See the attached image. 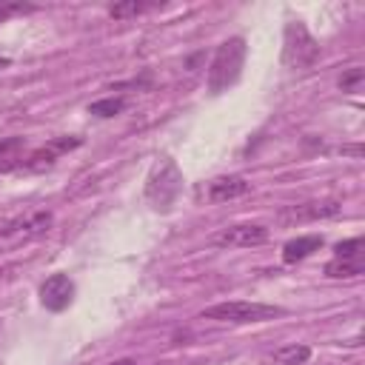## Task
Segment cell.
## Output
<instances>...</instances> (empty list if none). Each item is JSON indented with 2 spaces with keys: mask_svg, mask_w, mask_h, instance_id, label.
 I'll list each match as a JSON object with an SVG mask.
<instances>
[{
  "mask_svg": "<svg viewBox=\"0 0 365 365\" xmlns=\"http://www.w3.org/2000/svg\"><path fill=\"white\" fill-rule=\"evenodd\" d=\"M245 51L248 48H245L242 37H228L225 43L217 46V51L211 57V66H208V91L211 94H222L240 80Z\"/></svg>",
  "mask_w": 365,
  "mask_h": 365,
  "instance_id": "1",
  "label": "cell"
},
{
  "mask_svg": "<svg viewBox=\"0 0 365 365\" xmlns=\"http://www.w3.org/2000/svg\"><path fill=\"white\" fill-rule=\"evenodd\" d=\"M180 191H182V174H180L177 163L171 157L157 160L151 174H148V180H145V200H148V205L154 211H160V214H168L174 208Z\"/></svg>",
  "mask_w": 365,
  "mask_h": 365,
  "instance_id": "2",
  "label": "cell"
},
{
  "mask_svg": "<svg viewBox=\"0 0 365 365\" xmlns=\"http://www.w3.org/2000/svg\"><path fill=\"white\" fill-rule=\"evenodd\" d=\"M282 314H285V308L271 305V302L231 299V302L208 305L200 317H202V319H217V322H231V325H251V322H268V319L282 317Z\"/></svg>",
  "mask_w": 365,
  "mask_h": 365,
  "instance_id": "3",
  "label": "cell"
},
{
  "mask_svg": "<svg viewBox=\"0 0 365 365\" xmlns=\"http://www.w3.org/2000/svg\"><path fill=\"white\" fill-rule=\"evenodd\" d=\"M319 57V46L317 40L311 37V31L305 29V23L299 20H291L285 26V46H282V63L294 71H302V68H311Z\"/></svg>",
  "mask_w": 365,
  "mask_h": 365,
  "instance_id": "4",
  "label": "cell"
},
{
  "mask_svg": "<svg viewBox=\"0 0 365 365\" xmlns=\"http://www.w3.org/2000/svg\"><path fill=\"white\" fill-rule=\"evenodd\" d=\"M77 145H80V137H57V140H51L48 145L37 148L29 160H20V163H0V171H43V168H48L60 154H66V151H71V148H77Z\"/></svg>",
  "mask_w": 365,
  "mask_h": 365,
  "instance_id": "5",
  "label": "cell"
},
{
  "mask_svg": "<svg viewBox=\"0 0 365 365\" xmlns=\"http://www.w3.org/2000/svg\"><path fill=\"white\" fill-rule=\"evenodd\" d=\"M54 217L51 211H31L20 220H11L0 228V240H31V237H40L51 228Z\"/></svg>",
  "mask_w": 365,
  "mask_h": 365,
  "instance_id": "6",
  "label": "cell"
},
{
  "mask_svg": "<svg viewBox=\"0 0 365 365\" xmlns=\"http://www.w3.org/2000/svg\"><path fill=\"white\" fill-rule=\"evenodd\" d=\"M265 240H268V228L259 225V222L231 225V228H225L214 237V242L222 245V248H254V245H262Z\"/></svg>",
  "mask_w": 365,
  "mask_h": 365,
  "instance_id": "7",
  "label": "cell"
},
{
  "mask_svg": "<svg viewBox=\"0 0 365 365\" xmlns=\"http://www.w3.org/2000/svg\"><path fill=\"white\" fill-rule=\"evenodd\" d=\"M74 299V282L68 274H51L43 285H40V302L48 311H66Z\"/></svg>",
  "mask_w": 365,
  "mask_h": 365,
  "instance_id": "8",
  "label": "cell"
},
{
  "mask_svg": "<svg viewBox=\"0 0 365 365\" xmlns=\"http://www.w3.org/2000/svg\"><path fill=\"white\" fill-rule=\"evenodd\" d=\"M251 182L240 174H228V177H217L208 182V200L211 202H228V200H237L242 194H248Z\"/></svg>",
  "mask_w": 365,
  "mask_h": 365,
  "instance_id": "9",
  "label": "cell"
},
{
  "mask_svg": "<svg viewBox=\"0 0 365 365\" xmlns=\"http://www.w3.org/2000/svg\"><path fill=\"white\" fill-rule=\"evenodd\" d=\"M342 211L339 202H305V205H291L285 208L279 217L282 220H297V222H305V220H322V217H336Z\"/></svg>",
  "mask_w": 365,
  "mask_h": 365,
  "instance_id": "10",
  "label": "cell"
},
{
  "mask_svg": "<svg viewBox=\"0 0 365 365\" xmlns=\"http://www.w3.org/2000/svg\"><path fill=\"white\" fill-rule=\"evenodd\" d=\"M319 248H322V237H319V234H302V237L288 240V242L282 245V262L294 265V262L311 257V254L319 251Z\"/></svg>",
  "mask_w": 365,
  "mask_h": 365,
  "instance_id": "11",
  "label": "cell"
},
{
  "mask_svg": "<svg viewBox=\"0 0 365 365\" xmlns=\"http://www.w3.org/2000/svg\"><path fill=\"white\" fill-rule=\"evenodd\" d=\"M311 359V348L305 342H291L265 356V365H305Z\"/></svg>",
  "mask_w": 365,
  "mask_h": 365,
  "instance_id": "12",
  "label": "cell"
},
{
  "mask_svg": "<svg viewBox=\"0 0 365 365\" xmlns=\"http://www.w3.org/2000/svg\"><path fill=\"white\" fill-rule=\"evenodd\" d=\"M365 271V254H356V257H334L328 265H325V274L339 279V277H359Z\"/></svg>",
  "mask_w": 365,
  "mask_h": 365,
  "instance_id": "13",
  "label": "cell"
},
{
  "mask_svg": "<svg viewBox=\"0 0 365 365\" xmlns=\"http://www.w3.org/2000/svg\"><path fill=\"white\" fill-rule=\"evenodd\" d=\"M123 108H125V100L123 97H103V100L88 103V114H94V117H114Z\"/></svg>",
  "mask_w": 365,
  "mask_h": 365,
  "instance_id": "14",
  "label": "cell"
},
{
  "mask_svg": "<svg viewBox=\"0 0 365 365\" xmlns=\"http://www.w3.org/2000/svg\"><path fill=\"white\" fill-rule=\"evenodd\" d=\"M145 9H151V3L125 0V3H114V6H108V14H111L114 20H128V17H137V14H143Z\"/></svg>",
  "mask_w": 365,
  "mask_h": 365,
  "instance_id": "15",
  "label": "cell"
},
{
  "mask_svg": "<svg viewBox=\"0 0 365 365\" xmlns=\"http://www.w3.org/2000/svg\"><path fill=\"white\" fill-rule=\"evenodd\" d=\"M362 80H365V71H362L359 66H354V68H348V71L339 77V88L348 91V94H356V91L362 88Z\"/></svg>",
  "mask_w": 365,
  "mask_h": 365,
  "instance_id": "16",
  "label": "cell"
},
{
  "mask_svg": "<svg viewBox=\"0 0 365 365\" xmlns=\"http://www.w3.org/2000/svg\"><path fill=\"white\" fill-rule=\"evenodd\" d=\"M362 251H365V240L362 237H351V240H345V242H339L334 248V257H356Z\"/></svg>",
  "mask_w": 365,
  "mask_h": 365,
  "instance_id": "17",
  "label": "cell"
},
{
  "mask_svg": "<svg viewBox=\"0 0 365 365\" xmlns=\"http://www.w3.org/2000/svg\"><path fill=\"white\" fill-rule=\"evenodd\" d=\"M26 11H34L31 3H0V23L9 20L11 14H26Z\"/></svg>",
  "mask_w": 365,
  "mask_h": 365,
  "instance_id": "18",
  "label": "cell"
},
{
  "mask_svg": "<svg viewBox=\"0 0 365 365\" xmlns=\"http://www.w3.org/2000/svg\"><path fill=\"white\" fill-rule=\"evenodd\" d=\"M17 148H23V137L0 140V157H3V154H11V151H17Z\"/></svg>",
  "mask_w": 365,
  "mask_h": 365,
  "instance_id": "19",
  "label": "cell"
},
{
  "mask_svg": "<svg viewBox=\"0 0 365 365\" xmlns=\"http://www.w3.org/2000/svg\"><path fill=\"white\" fill-rule=\"evenodd\" d=\"M106 365H137V359H131V356H123V359H111V362H106Z\"/></svg>",
  "mask_w": 365,
  "mask_h": 365,
  "instance_id": "20",
  "label": "cell"
},
{
  "mask_svg": "<svg viewBox=\"0 0 365 365\" xmlns=\"http://www.w3.org/2000/svg\"><path fill=\"white\" fill-rule=\"evenodd\" d=\"M9 66V57H0V68H6Z\"/></svg>",
  "mask_w": 365,
  "mask_h": 365,
  "instance_id": "21",
  "label": "cell"
}]
</instances>
